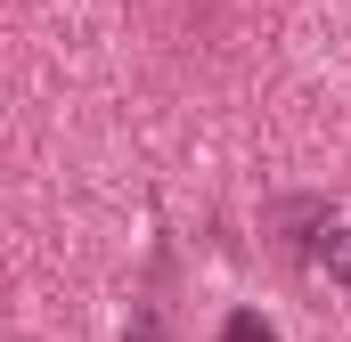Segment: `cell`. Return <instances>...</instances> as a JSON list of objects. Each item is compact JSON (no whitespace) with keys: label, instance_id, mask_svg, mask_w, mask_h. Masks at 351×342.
<instances>
[{"label":"cell","instance_id":"cell-1","mask_svg":"<svg viewBox=\"0 0 351 342\" xmlns=\"http://www.w3.org/2000/svg\"><path fill=\"white\" fill-rule=\"evenodd\" d=\"M311 261H319L335 285H351V220H327V228L311 237Z\"/></svg>","mask_w":351,"mask_h":342},{"label":"cell","instance_id":"cell-2","mask_svg":"<svg viewBox=\"0 0 351 342\" xmlns=\"http://www.w3.org/2000/svg\"><path fill=\"white\" fill-rule=\"evenodd\" d=\"M221 342H278V326H269L262 310H229L221 318Z\"/></svg>","mask_w":351,"mask_h":342},{"label":"cell","instance_id":"cell-3","mask_svg":"<svg viewBox=\"0 0 351 342\" xmlns=\"http://www.w3.org/2000/svg\"><path fill=\"white\" fill-rule=\"evenodd\" d=\"M123 342H164V318H156V302H139V310H131V334Z\"/></svg>","mask_w":351,"mask_h":342}]
</instances>
